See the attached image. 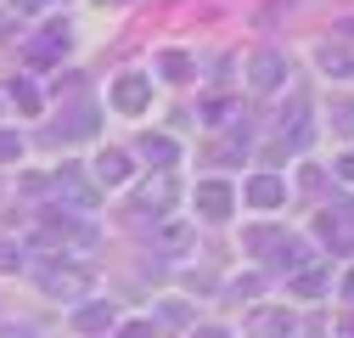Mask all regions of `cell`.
Returning <instances> with one entry per match:
<instances>
[{
    "label": "cell",
    "mask_w": 354,
    "mask_h": 338,
    "mask_svg": "<svg viewBox=\"0 0 354 338\" xmlns=\"http://www.w3.org/2000/svg\"><path fill=\"white\" fill-rule=\"evenodd\" d=\"M17 6H46V0H17Z\"/></svg>",
    "instance_id": "cell-28"
},
{
    "label": "cell",
    "mask_w": 354,
    "mask_h": 338,
    "mask_svg": "<svg viewBox=\"0 0 354 338\" xmlns=\"http://www.w3.org/2000/svg\"><path fill=\"white\" fill-rule=\"evenodd\" d=\"M136 152H141L152 169H174V158H180V147H174L169 136H141V141H136Z\"/></svg>",
    "instance_id": "cell-11"
},
{
    "label": "cell",
    "mask_w": 354,
    "mask_h": 338,
    "mask_svg": "<svg viewBox=\"0 0 354 338\" xmlns=\"http://www.w3.org/2000/svg\"><path fill=\"white\" fill-rule=\"evenodd\" d=\"M113 107H118V113H147V107H152V79L124 73V79L113 84Z\"/></svg>",
    "instance_id": "cell-4"
},
{
    "label": "cell",
    "mask_w": 354,
    "mask_h": 338,
    "mask_svg": "<svg viewBox=\"0 0 354 338\" xmlns=\"http://www.w3.org/2000/svg\"><path fill=\"white\" fill-rule=\"evenodd\" d=\"M208 158H214V163H236V158H248V136H231V141H219Z\"/></svg>",
    "instance_id": "cell-15"
},
{
    "label": "cell",
    "mask_w": 354,
    "mask_h": 338,
    "mask_svg": "<svg viewBox=\"0 0 354 338\" xmlns=\"http://www.w3.org/2000/svg\"><path fill=\"white\" fill-rule=\"evenodd\" d=\"M113 321H118V316H113L107 305H84V310L73 316V327H79V332H113Z\"/></svg>",
    "instance_id": "cell-14"
},
{
    "label": "cell",
    "mask_w": 354,
    "mask_h": 338,
    "mask_svg": "<svg viewBox=\"0 0 354 338\" xmlns=\"http://www.w3.org/2000/svg\"><path fill=\"white\" fill-rule=\"evenodd\" d=\"M91 175H96V186H124V181H129V152L102 147V152H96V163H91Z\"/></svg>",
    "instance_id": "cell-7"
},
{
    "label": "cell",
    "mask_w": 354,
    "mask_h": 338,
    "mask_svg": "<svg viewBox=\"0 0 354 338\" xmlns=\"http://www.w3.org/2000/svg\"><path fill=\"white\" fill-rule=\"evenodd\" d=\"M23 158V136L17 130H0V163H17Z\"/></svg>",
    "instance_id": "cell-19"
},
{
    "label": "cell",
    "mask_w": 354,
    "mask_h": 338,
    "mask_svg": "<svg viewBox=\"0 0 354 338\" xmlns=\"http://www.w3.org/2000/svg\"><path fill=\"white\" fill-rule=\"evenodd\" d=\"M343 299H354V271H348V282H343Z\"/></svg>",
    "instance_id": "cell-27"
},
{
    "label": "cell",
    "mask_w": 354,
    "mask_h": 338,
    "mask_svg": "<svg viewBox=\"0 0 354 338\" xmlns=\"http://www.w3.org/2000/svg\"><path fill=\"white\" fill-rule=\"evenodd\" d=\"M326 287V271H298L292 276V293H304V299H309V293H321Z\"/></svg>",
    "instance_id": "cell-17"
},
{
    "label": "cell",
    "mask_w": 354,
    "mask_h": 338,
    "mask_svg": "<svg viewBox=\"0 0 354 338\" xmlns=\"http://www.w3.org/2000/svg\"><path fill=\"white\" fill-rule=\"evenodd\" d=\"M332 130L337 136H354V102H332Z\"/></svg>",
    "instance_id": "cell-18"
},
{
    "label": "cell",
    "mask_w": 354,
    "mask_h": 338,
    "mask_svg": "<svg viewBox=\"0 0 354 338\" xmlns=\"http://www.w3.org/2000/svg\"><path fill=\"white\" fill-rule=\"evenodd\" d=\"M23 265V248H12V242H0V271H17Z\"/></svg>",
    "instance_id": "cell-21"
},
{
    "label": "cell",
    "mask_w": 354,
    "mask_h": 338,
    "mask_svg": "<svg viewBox=\"0 0 354 338\" xmlns=\"http://www.w3.org/2000/svg\"><path fill=\"white\" fill-rule=\"evenodd\" d=\"M292 79V68H287V57L281 51H259L253 62H248V84L259 96H270V91H281V84Z\"/></svg>",
    "instance_id": "cell-2"
},
{
    "label": "cell",
    "mask_w": 354,
    "mask_h": 338,
    "mask_svg": "<svg viewBox=\"0 0 354 338\" xmlns=\"http://www.w3.org/2000/svg\"><path fill=\"white\" fill-rule=\"evenodd\" d=\"M39 287L51 293V299H79L84 287H91V265H39Z\"/></svg>",
    "instance_id": "cell-1"
},
{
    "label": "cell",
    "mask_w": 354,
    "mask_h": 338,
    "mask_svg": "<svg viewBox=\"0 0 354 338\" xmlns=\"http://www.w3.org/2000/svg\"><path fill=\"white\" fill-rule=\"evenodd\" d=\"M12 102H17V107H23V113H34V107H39V96H34V91H28V84H12Z\"/></svg>",
    "instance_id": "cell-20"
},
{
    "label": "cell",
    "mask_w": 354,
    "mask_h": 338,
    "mask_svg": "<svg viewBox=\"0 0 354 338\" xmlns=\"http://www.w3.org/2000/svg\"><path fill=\"white\" fill-rule=\"evenodd\" d=\"M169 203H174V175H169V169H158V181H152V186L136 197V215H152V220H158Z\"/></svg>",
    "instance_id": "cell-8"
},
{
    "label": "cell",
    "mask_w": 354,
    "mask_h": 338,
    "mask_svg": "<svg viewBox=\"0 0 354 338\" xmlns=\"http://www.w3.org/2000/svg\"><path fill=\"white\" fill-rule=\"evenodd\" d=\"M158 73H163L169 84H186L197 68H192V57H186V51H163V57H158Z\"/></svg>",
    "instance_id": "cell-13"
},
{
    "label": "cell",
    "mask_w": 354,
    "mask_h": 338,
    "mask_svg": "<svg viewBox=\"0 0 354 338\" xmlns=\"http://www.w3.org/2000/svg\"><path fill=\"white\" fill-rule=\"evenodd\" d=\"M248 332H253V338H292L298 321H292V310H253Z\"/></svg>",
    "instance_id": "cell-9"
},
{
    "label": "cell",
    "mask_w": 354,
    "mask_h": 338,
    "mask_svg": "<svg viewBox=\"0 0 354 338\" xmlns=\"http://www.w3.org/2000/svg\"><path fill=\"white\" fill-rule=\"evenodd\" d=\"M321 237L332 242V254H354V208H326L321 215Z\"/></svg>",
    "instance_id": "cell-5"
},
{
    "label": "cell",
    "mask_w": 354,
    "mask_h": 338,
    "mask_svg": "<svg viewBox=\"0 0 354 338\" xmlns=\"http://www.w3.org/2000/svg\"><path fill=\"white\" fill-rule=\"evenodd\" d=\"M68 46H73V28L68 23H51L39 39H28V62H51V57H68Z\"/></svg>",
    "instance_id": "cell-6"
},
{
    "label": "cell",
    "mask_w": 354,
    "mask_h": 338,
    "mask_svg": "<svg viewBox=\"0 0 354 338\" xmlns=\"http://www.w3.org/2000/svg\"><path fill=\"white\" fill-rule=\"evenodd\" d=\"M248 203H253V208H276V203H287V181L264 169V175L248 181Z\"/></svg>",
    "instance_id": "cell-10"
},
{
    "label": "cell",
    "mask_w": 354,
    "mask_h": 338,
    "mask_svg": "<svg viewBox=\"0 0 354 338\" xmlns=\"http://www.w3.org/2000/svg\"><path fill=\"white\" fill-rule=\"evenodd\" d=\"M192 338H231V332H225V327H197Z\"/></svg>",
    "instance_id": "cell-25"
},
{
    "label": "cell",
    "mask_w": 354,
    "mask_h": 338,
    "mask_svg": "<svg viewBox=\"0 0 354 338\" xmlns=\"http://www.w3.org/2000/svg\"><path fill=\"white\" fill-rule=\"evenodd\" d=\"M337 34H343V39H354V17H343V23H337Z\"/></svg>",
    "instance_id": "cell-26"
},
{
    "label": "cell",
    "mask_w": 354,
    "mask_h": 338,
    "mask_svg": "<svg viewBox=\"0 0 354 338\" xmlns=\"http://www.w3.org/2000/svg\"><path fill=\"white\" fill-rule=\"evenodd\" d=\"M337 181H354V152H348V158L337 163Z\"/></svg>",
    "instance_id": "cell-24"
},
{
    "label": "cell",
    "mask_w": 354,
    "mask_h": 338,
    "mask_svg": "<svg viewBox=\"0 0 354 338\" xmlns=\"http://www.w3.org/2000/svg\"><path fill=\"white\" fill-rule=\"evenodd\" d=\"M192 203H197V215H203V220H231L236 192H231L225 181H203V186L192 192Z\"/></svg>",
    "instance_id": "cell-3"
},
{
    "label": "cell",
    "mask_w": 354,
    "mask_h": 338,
    "mask_svg": "<svg viewBox=\"0 0 354 338\" xmlns=\"http://www.w3.org/2000/svg\"><path fill=\"white\" fill-rule=\"evenodd\" d=\"M163 321L180 327V321H186V305H180V299H163Z\"/></svg>",
    "instance_id": "cell-22"
},
{
    "label": "cell",
    "mask_w": 354,
    "mask_h": 338,
    "mask_svg": "<svg viewBox=\"0 0 354 338\" xmlns=\"http://www.w3.org/2000/svg\"><path fill=\"white\" fill-rule=\"evenodd\" d=\"M118 338H152V321H129V327H118Z\"/></svg>",
    "instance_id": "cell-23"
},
{
    "label": "cell",
    "mask_w": 354,
    "mask_h": 338,
    "mask_svg": "<svg viewBox=\"0 0 354 338\" xmlns=\"http://www.w3.org/2000/svg\"><path fill=\"white\" fill-rule=\"evenodd\" d=\"M321 68H326V73H348L354 62H348V51H343V46H321Z\"/></svg>",
    "instance_id": "cell-16"
},
{
    "label": "cell",
    "mask_w": 354,
    "mask_h": 338,
    "mask_svg": "<svg viewBox=\"0 0 354 338\" xmlns=\"http://www.w3.org/2000/svg\"><path fill=\"white\" fill-rule=\"evenodd\" d=\"M96 130V107L91 102H84V107H73L62 124H57V136H68V141H79V136H91Z\"/></svg>",
    "instance_id": "cell-12"
}]
</instances>
